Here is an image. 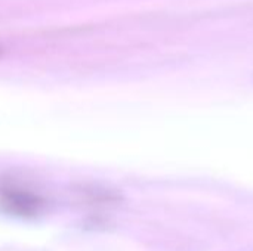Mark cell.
<instances>
[{"label":"cell","mask_w":253,"mask_h":251,"mask_svg":"<svg viewBox=\"0 0 253 251\" xmlns=\"http://www.w3.org/2000/svg\"><path fill=\"white\" fill-rule=\"evenodd\" d=\"M49 201L46 195L24 179L15 176H0V210L24 219H33L40 216Z\"/></svg>","instance_id":"1"}]
</instances>
